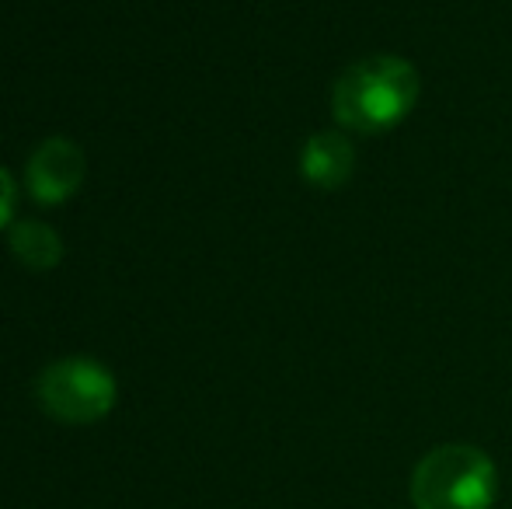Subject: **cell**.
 Segmentation results:
<instances>
[{"label":"cell","instance_id":"3","mask_svg":"<svg viewBox=\"0 0 512 509\" xmlns=\"http://www.w3.org/2000/svg\"><path fill=\"white\" fill-rule=\"evenodd\" d=\"M42 412L67 426H91L115 405V377L91 356H63L35 381Z\"/></svg>","mask_w":512,"mask_h":509},{"label":"cell","instance_id":"6","mask_svg":"<svg viewBox=\"0 0 512 509\" xmlns=\"http://www.w3.org/2000/svg\"><path fill=\"white\" fill-rule=\"evenodd\" d=\"M7 245H11V255L32 272L56 269L63 258V238L56 234V227L42 220H14L7 231Z\"/></svg>","mask_w":512,"mask_h":509},{"label":"cell","instance_id":"1","mask_svg":"<svg viewBox=\"0 0 512 509\" xmlns=\"http://www.w3.org/2000/svg\"><path fill=\"white\" fill-rule=\"evenodd\" d=\"M422 95L415 63L394 53H370L349 63L331 84V119L356 136L391 133L411 116Z\"/></svg>","mask_w":512,"mask_h":509},{"label":"cell","instance_id":"4","mask_svg":"<svg viewBox=\"0 0 512 509\" xmlns=\"http://www.w3.org/2000/svg\"><path fill=\"white\" fill-rule=\"evenodd\" d=\"M84 150L67 136H49L35 147L25 168V189L39 206H60L81 189Z\"/></svg>","mask_w":512,"mask_h":509},{"label":"cell","instance_id":"5","mask_svg":"<svg viewBox=\"0 0 512 509\" xmlns=\"http://www.w3.org/2000/svg\"><path fill=\"white\" fill-rule=\"evenodd\" d=\"M352 171H356V147L345 136V129H321L307 136L300 150V175L307 185L321 192H338L342 185H349Z\"/></svg>","mask_w":512,"mask_h":509},{"label":"cell","instance_id":"2","mask_svg":"<svg viewBox=\"0 0 512 509\" xmlns=\"http://www.w3.org/2000/svg\"><path fill=\"white\" fill-rule=\"evenodd\" d=\"M499 499V471L481 447L443 443L411 471L415 509H492Z\"/></svg>","mask_w":512,"mask_h":509},{"label":"cell","instance_id":"7","mask_svg":"<svg viewBox=\"0 0 512 509\" xmlns=\"http://www.w3.org/2000/svg\"><path fill=\"white\" fill-rule=\"evenodd\" d=\"M14 206H18V182L11 171L0 164V231L14 220Z\"/></svg>","mask_w":512,"mask_h":509}]
</instances>
